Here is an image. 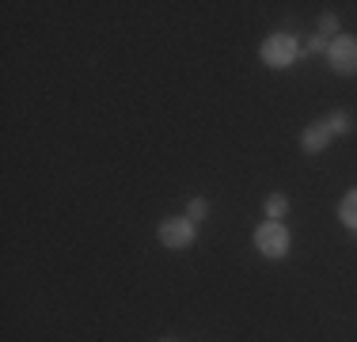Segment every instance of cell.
Segmentation results:
<instances>
[{
    "label": "cell",
    "mask_w": 357,
    "mask_h": 342,
    "mask_svg": "<svg viewBox=\"0 0 357 342\" xmlns=\"http://www.w3.org/2000/svg\"><path fill=\"white\" fill-rule=\"evenodd\" d=\"M327 61L338 76H354L357 73V38L354 34H338L331 38V50H327Z\"/></svg>",
    "instance_id": "cell-4"
},
{
    "label": "cell",
    "mask_w": 357,
    "mask_h": 342,
    "mask_svg": "<svg viewBox=\"0 0 357 342\" xmlns=\"http://www.w3.org/2000/svg\"><path fill=\"white\" fill-rule=\"evenodd\" d=\"M194 236H198V228H194L190 217H164V221H160V244L172 247V251L190 247Z\"/></svg>",
    "instance_id": "cell-3"
},
{
    "label": "cell",
    "mask_w": 357,
    "mask_h": 342,
    "mask_svg": "<svg viewBox=\"0 0 357 342\" xmlns=\"http://www.w3.org/2000/svg\"><path fill=\"white\" fill-rule=\"evenodd\" d=\"M319 34H323V38H327V34H335V38H338V15L335 12H323L319 15Z\"/></svg>",
    "instance_id": "cell-10"
},
{
    "label": "cell",
    "mask_w": 357,
    "mask_h": 342,
    "mask_svg": "<svg viewBox=\"0 0 357 342\" xmlns=\"http://www.w3.org/2000/svg\"><path fill=\"white\" fill-rule=\"evenodd\" d=\"M327 126H331V133H335V137H342V133L354 130V114H350V110H335V114L327 118Z\"/></svg>",
    "instance_id": "cell-7"
},
{
    "label": "cell",
    "mask_w": 357,
    "mask_h": 342,
    "mask_svg": "<svg viewBox=\"0 0 357 342\" xmlns=\"http://www.w3.org/2000/svg\"><path fill=\"white\" fill-rule=\"evenodd\" d=\"M186 217H190L194 225H198V221H206L209 217V202L206 198H194L190 205H186Z\"/></svg>",
    "instance_id": "cell-9"
},
{
    "label": "cell",
    "mask_w": 357,
    "mask_h": 342,
    "mask_svg": "<svg viewBox=\"0 0 357 342\" xmlns=\"http://www.w3.org/2000/svg\"><path fill=\"white\" fill-rule=\"evenodd\" d=\"M160 342H175V339H160Z\"/></svg>",
    "instance_id": "cell-12"
},
{
    "label": "cell",
    "mask_w": 357,
    "mask_h": 342,
    "mask_svg": "<svg viewBox=\"0 0 357 342\" xmlns=\"http://www.w3.org/2000/svg\"><path fill=\"white\" fill-rule=\"evenodd\" d=\"M301 54H304V46L293 38V34H285V31L270 34V38L262 42V50H259V57H262V65H266V68H289Z\"/></svg>",
    "instance_id": "cell-1"
},
{
    "label": "cell",
    "mask_w": 357,
    "mask_h": 342,
    "mask_svg": "<svg viewBox=\"0 0 357 342\" xmlns=\"http://www.w3.org/2000/svg\"><path fill=\"white\" fill-rule=\"evenodd\" d=\"M338 221H342L350 232H357V186H354L350 194H346L342 202H338Z\"/></svg>",
    "instance_id": "cell-6"
},
{
    "label": "cell",
    "mask_w": 357,
    "mask_h": 342,
    "mask_svg": "<svg viewBox=\"0 0 357 342\" xmlns=\"http://www.w3.org/2000/svg\"><path fill=\"white\" fill-rule=\"evenodd\" d=\"M255 247H259L266 259H285L289 251V228L282 221H262L259 232H255Z\"/></svg>",
    "instance_id": "cell-2"
},
{
    "label": "cell",
    "mask_w": 357,
    "mask_h": 342,
    "mask_svg": "<svg viewBox=\"0 0 357 342\" xmlns=\"http://www.w3.org/2000/svg\"><path fill=\"white\" fill-rule=\"evenodd\" d=\"M327 50H331V42L323 38V34H312V38L304 42V54H327Z\"/></svg>",
    "instance_id": "cell-11"
},
{
    "label": "cell",
    "mask_w": 357,
    "mask_h": 342,
    "mask_svg": "<svg viewBox=\"0 0 357 342\" xmlns=\"http://www.w3.org/2000/svg\"><path fill=\"white\" fill-rule=\"evenodd\" d=\"M289 213V198L285 194H270L266 198V221H282Z\"/></svg>",
    "instance_id": "cell-8"
},
{
    "label": "cell",
    "mask_w": 357,
    "mask_h": 342,
    "mask_svg": "<svg viewBox=\"0 0 357 342\" xmlns=\"http://www.w3.org/2000/svg\"><path fill=\"white\" fill-rule=\"evenodd\" d=\"M331 141H335V133H331L327 118H319V122H312L308 130L301 133V149H304V152H312V156H316V152H323Z\"/></svg>",
    "instance_id": "cell-5"
}]
</instances>
